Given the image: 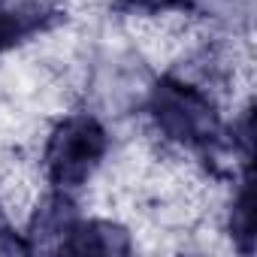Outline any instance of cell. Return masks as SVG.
<instances>
[{"label": "cell", "instance_id": "7", "mask_svg": "<svg viewBox=\"0 0 257 257\" xmlns=\"http://www.w3.org/2000/svg\"><path fill=\"white\" fill-rule=\"evenodd\" d=\"M16 251H28V245L16 236V230H13L7 212L0 209V254H16Z\"/></svg>", "mask_w": 257, "mask_h": 257}, {"label": "cell", "instance_id": "2", "mask_svg": "<svg viewBox=\"0 0 257 257\" xmlns=\"http://www.w3.org/2000/svg\"><path fill=\"white\" fill-rule=\"evenodd\" d=\"M106 149L109 137L97 118L70 115L55 127L46 143V179L58 194H70L94 176V170L106 158Z\"/></svg>", "mask_w": 257, "mask_h": 257}, {"label": "cell", "instance_id": "5", "mask_svg": "<svg viewBox=\"0 0 257 257\" xmlns=\"http://www.w3.org/2000/svg\"><path fill=\"white\" fill-rule=\"evenodd\" d=\"M233 236L242 239V248L251 251V188H248V179L242 182V191H239V200L233 203Z\"/></svg>", "mask_w": 257, "mask_h": 257}, {"label": "cell", "instance_id": "1", "mask_svg": "<svg viewBox=\"0 0 257 257\" xmlns=\"http://www.w3.org/2000/svg\"><path fill=\"white\" fill-rule=\"evenodd\" d=\"M149 112L170 143L185 149H212L221 143V115L215 103L182 79H161L152 88Z\"/></svg>", "mask_w": 257, "mask_h": 257}, {"label": "cell", "instance_id": "3", "mask_svg": "<svg viewBox=\"0 0 257 257\" xmlns=\"http://www.w3.org/2000/svg\"><path fill=\"white\" fill-rule=\"evenodd\" d=\"M61 251L73 254H127L131 239L112 221H79L70 227L67 239L61 242Z\"/></svg>", "mask_w": 257, "mask_h": 257}, {"label": "cell", "instance_id": "4", "mask_svg": "<svg viewBox=\"0 0 257 257\" xmlns=\"http://www.w3.org/2000/svg\"><path fill=\"white\" fill-rule=\"evenodd\" d=\"M55 16L58 13L46 7H7L0 0V55L31 40L34 34H43L46 28H52Z\"/></svg>", "mask_w": 257, "mask_h": 257}, {"label": "cell", "instance_id": "6", "mask_svg": "<svg viewBox=\"0 0 257 257\" xmlns=\"http://www.w3.org/2000/svg\"><path fill=\"white\" fill-rule=\"evenodd\" d=\"M191 0H121V7L134 13H170V10H185Z\"/></svg>", "mask_w": 257, "mask_h": 257}]
</instances>
